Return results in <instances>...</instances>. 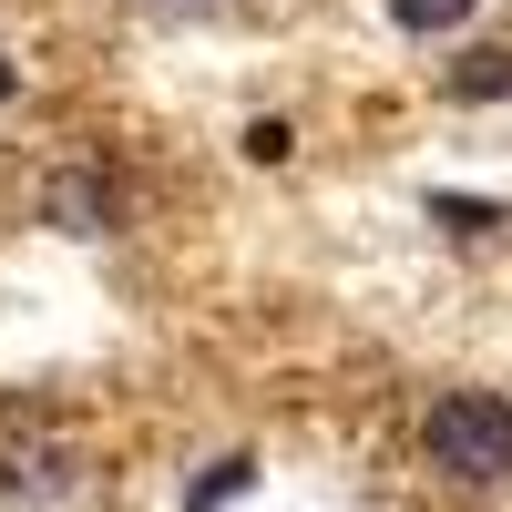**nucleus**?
<instances>
[{"label":"nucleus","instance_id":"39448f33","mask_svg":"<svg viewBox=\"0 0 512 512\" xmlns=\"http://www.w3.org/2000/svg\"><path fill=\"white\" fill-rule=\"evenodd\" d=\"M431 216H441L451 236H492V226H502V205H472V195H431Z\"/></svg>","mask_w":512,"mask_h":512},{"label":"nucleus","instance_id":"0eeeda50","mask_svg":"<svg viewBox=\"0 0 512 512\" xmlns=\"http://www.w3.org/2000/svg\"><path fill=\"white\" fill-rule=\"evenodd\" d=\"M461 11H472V0H400V21H410V31H431V21H461Z\"/></svg>","mask_w":512,"mask_h":512},{"label":"nucleus","instance_id":"6e6552de","mask_svg":"<svg viewBox=\"0 0 512 512\" xmlns=\"http://www.w3.org/2000/svg\"><path fill=\"white\" fill-rule=\"evenodd\" d=\"M11 93H21V72H11V62H0V103H11Z\"/></svg>","mask_w":512,"mask_h":512},{"label":"nucleus","instance_id":"f257e3e1","mask_svg":"<svg viewBox=\"0 0 512 512\" xmlns=\"http://www.w3.org/2000/svg\"><path fill=\"white\" fill-rule=\"evenodd\" d=\"M420 451H431V472H451L461 492L512 482V400L502 390H441L431 420H420Z\"/></svg>","mask_w":512,"mask_h":512},{"label":"nucleus","instance_id":"f03ea898","mask_svg":"<svg viewBox=\"0 0 512 512\" xmlns=\"http://www.w3.org/2000/svg\"><path fill=\"white\" fill-rule=\"evenodd\" d=\"M41 216H52L62 236H103V226L123 216V185L103 175V164H62V175H52V195H41Z\"/></svg>","mask_w":512,"mask_h":512},{"label":"nucleus","instance_id":"20e7f679","mask_svg":"<svg viewBox=\"0 0 512 512\" xmlns=\"http://www.w3.org/2000/svg\"><path fill=\"white\" fill-rule=\"evenodd\" d=\"M246 482H256V461H246V451H226V461H216L205 482H185V512H216V502H236Z\"/></svg>","mask_w":512,"mask_h":512},{"label":"nucleus","instance_id":"423d86ee","mask_svg":"<svg viewBox=\"0 0 512 512\" xmlns=\"http://www.w3.org/2000/svg\"><path fill=\"white\" fill-rule=\"evenodd\" d=\"M246 154H256V164H287V154H297V134H287L277 113H256V123H246Z\"/></svg>","mask_w":512,"mask_h":512},{"label":"nucleus","instance_id":"7ed1b4c3","mask_svg":"<svg viewBox=\"0 0 512 512\" xmlns=\"http://www.w3.org/2000/svg\"><path fill=\"white\" fill-rule=\"evenodd\" d=\"M451 93H461V103H492V93H512V52H461Z\"/></svg>","mask_w":512,"mask_h":512}]
</instances>
